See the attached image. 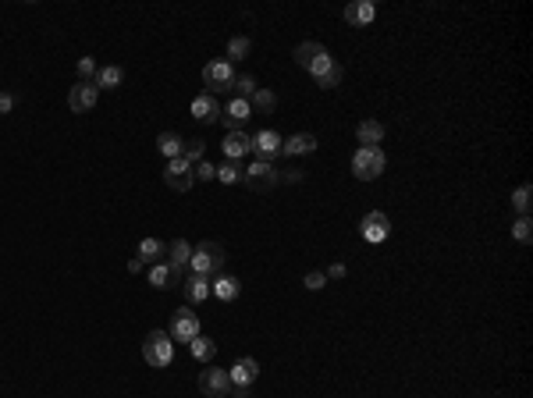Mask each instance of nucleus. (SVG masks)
<instances>
[{
  "label": "nucleus",
  "instance_id": "obj_1",
  "mask_svg": "<svg viewBox=\"0 0 533 398\" xmlns=\"http://www.w3.org/2000/svg\"><path fill=\"white\" fill-rule=\"evenodd\" d=\"M224 246L221 242H200L192 246V256H189V267L192 274H203V278H217L224 271Z\"/></svg>",
  "mask_w": 533,
  "mask_h": 398
},
{
  "label": "nucleus",
  "instance_id": "obj_2",
  "mask_svg": "<svg viewBox=\"0 0 533 398\" xmlns=\"http://www.w3.org/2000/svg\"><path fill=\"white\" fill-rule=\"evenodd\" d=\"M384 150L381 146H359L356 150V157H352V174L359 178V182H373V178H381L384 174Z\"/></svg>",
  "mask_w": 533,
  "mask_h": 398
},
{
  "label": "nucleus",
  "instance_id": "obj_3",
  "mask_svg": "<svg viewBox=\"0 0 533 398\" xmlns=\"http://www.w3.org/2000/svg\"><path fill=\"white\" fill-rule=\"evenodd\" d=\"M143 360L150 363V367H171V360H175V342H171V335L167 331H150L146 338H143Z\"/></svg>",
  "mask_w": 533,
  "mask_h": 398
},
{
  "label": "nucleus",
  "instance_id": "obj_4",
  "mask_svg": "<svg viewBox=\"0 0 533 398\" xmlns=\"http://www.w3.org/2000/svg\"><path fill=\"white\" fill-rule=\"evenodd\" d=\"M277 182H281V174L274 171V164L253 160L249 167H242V185H246L249 192H270Z\"/></svg>",
  "mask_w": 533,
  "mask_h": 398
},
{
  "label": "nucleus",
  "instance_id": "obj_5",
  "mask_svg": "<svg viewBox=\"0 0 533 398\" xmlns=\"http://www.w3.org/2000/svg\"><path fill=\"white\" fill-rule=\"evenodd\" d=\"M203 82H207V93H210V96L232 93V85H235V68H232L228 61H210V64L203 68Z\"/></svg>",
  "mask_w": 533,
  "mask_h": 398
},
{
  "label": "nucleus",
  "instance_id": "obj_6",
  "mask_svg": "<svg viewBox=\"0 0 533 398\" xmlns=\"http://www.w3.org/2000/svg\"><path fill=\"white\" fill-rule=\"evenodd\" d=\"M359 235H363L370 246L384 242V239L391 235V221H388V214H381V210H370V214L359 221Z\"/></svg>",
  "mask_w": 533,
  "mask_h": 398
},
{
  "label": "nucleus",
  "instance_id": "obj_7",
  "mask_svg": "<svg viewBox=\"0 0 533 398\" xmlns=\"http://www.w3.org/2000/svg\"><path fill=\"white\" fill-rule=\"evenodd\" d=\"M309 75L320 82V89H334V85L341 82V64H338L331 53H324V57H316V61L309 64Z\"/></svg>",
  "mask_w": 533,
  "mask_h": 398
},
{
  "label": "nucleus",
  "instance_id": "obj_8",
  "mask_svg": "<svg viewBox=\"0 0 533 398\" xmlns=\"http://www.w3.org/2000/svg\"><path fill=\"white\" fill-rule=\"evenodd\" d=\"M249 117H253V107H249V100H228V107H221V121H224V128L228 132H242L246 125H249Z\"/></svg>",
  "mask_w": 533,
  "mask_h": 398
},
{
  "label": "nucleus",
  "instance_id": "obj_9",
  "mask_svg": "<svg viewBox=\"0 0 533 398\" xmlns=\"http://www.w3.org/2000/svg\"><path fill=\"white\" fill-rule=\"evenodd\" d=\"M192 164H185L182 157L178 160H167V167H164V185L167 189H175V192H189L192 189Z\"/></svg>",
  "mask_w": 533,
  "mask_h": 398
},
{
  "label": "nucleus",
  "instance_id": "obj_10",
  "mask_svg": "<svg viewBox=\"0 0 533 398\" xmlns=\"http://www.w3.org/2000/svg\"><path fill=\"white\" fill-rule=\"evenodd\" d=\"M167 335H171V342H192V338L200 335V317H196L192 310H175Z\"/></svg>",
  "mask_w": 533,
  "mask_h": 398
},
{
  "label": "nucleus",
  "instance_id": "obj_11",
  "mask_svg": "<svg viewBox=\"0 0 533 398\" xmlns=\"http://www.w3.org/2000/svg\"><path fill=\"white\" fill-rule=\"evenodd\" d=\"M281 146H284V139H281L277 132H270V128L253 135V153H257V160H264V164H274V160L281 157Z\"/></svg>",
  "mask_w": 533,
  "mask_h": 398
},
{
  "label": "nucleus",
  "instance_id": "obj_12",
  "mask_svg": "<svg viewBox=\"0 0 533 398\" xmlns=\"http://www.w3.org/2000/svg\"><path fill=\"white\" fill-rule=\"evenodd\" d=\"M200 392L207 398H228V392H232L228 370H203L200 374Z\"/></svg>",
  "mask_w": 533,
  "mask_h": 398
},
{
  "label": "nucleus",
  "instance_id": "obj_13",
  "mask_svg": "<svg viewBox=\"0 0 533 398\" xmlns=\"http://www.w3.org/2000/svg\"><path fill=\"white\" fill-rule=\"evenodd\" d=\"M96 96H100V89H96L93 82H78V85H71V93H68V107H71V114H86V110H93V107H96Z\"/></svg>",
  "mask_w": 533,
  "mask_h": 398
},
{
  "label": "nucleus",
  "instance_id": "obj_14",
  "mask_svg": "<svg viewBox=\"0 0 533 398\" xmlns=\"http://www.w3.org/2000/svg\"><path fill=\"white\" fill-rule=\"evenodd\" d=\"M192 117L200 121V125H214V121H221V103H217V96H210V93H200L196 100H192Z\"/></svg>",
  "mask_w": 533,
  "mask_h": 398
},
{
  "label": "nucleus",
  "instance_id": "obj_15",
  "mask_svg": "<svg viewBox=\"0 0 533 398\" xmlns=\"http://www.w3.org/2000/svg\"><path fill=\"white\" fill-rule=\"evenodd\" d=\"M189 256H192V246H189L185 239H175V242L167 246V260H164V263L171 267L175 278H182V274L189 271Z\"/></svg>",
  "mask_w": 533,
  "mask_h": 398
},
{
  "label": "nucleus",
  "instance_id": "obj_16",
  "mask_svg": "<svg viewBox=\"0 0 533 398\" xmlns=\"http://www.w3.org/2000/svg\"><path fill=\"white\" fill-rule=\"evenodd\" d=\"M228 377H232V388H249V384L260 377V363H257L253 356H242V360L228 370Z\"/></svg>",
  "mask_w": 533,
  "mask_h": 398
},
{
  "label": "nucleus",
  "instance_id": "obj_17",
  "mask_svg": "<svg viewBox=\"0 0 533 398\" xmlns=\"http://www.w3.org/2000/svg\"><path fill=\"white\" fill-rule=\"evenodd\" d=\"M221 150H224V160H242L246 153H253V135H246V132H228L224 142H221Z\"/></svg>",
  "mask_w": 533,
  "mask_h": 398
},
{
  "label": "nucleus",
  "instance_id": "obj_18",
  "mask_svg": "<svg viewBox=\"0 0 533 398\" xmlns=\"http://www.w3.org/2000/svg\"><path fill=\"white\" fill-rule=\"evenodd\" d=\"M135 260H139V263H150V267L164 263V260H167V242H160V239H143V242L135 246Z\"/></svg>",
  "mask_w": 533,
  "mask_h": 398
},
{
  "label": "nucleus",
  "instance_id": "obj_19",
  "mask_svg": "<svg viewBox=\"0 0 533 398\" xmlns=\"http://www.w3.org/2000/svg\"><path fill=\"white\" fill-rule=\"evenodd\" d=\"M210 295H217L221 303H232V299L242 295V281H239L235 274H217V278L210 281Z\"/></svg>",
  "mask_w": 533,
  "mask_h": 398
},
{
  "label": "nucleus",
  "instance_id": "obj_20",
  "mask_svg": "<svg viewBox=\"0 0 533 398\" xmlns=\"http://www.w3.org/2000/svg\"><path fill=\"white\" fill-rule=\"evenodd\" d=\"M341 18H345L348 25H370V21L377 18V4H370V0H356V4H348V7L341 11Z\"/></svg>",
  "mask_w": 533,
  "mask_h": 398
},
{
  "label": "nucleus",
  "instance_id": "obj_21",
  "mask_svg": "<svg viewBox=\"0 0 533 398\" xmlns=\"http://www.w3.org/2000/svg\"><path fill=\"white\" fill-rule=\"evenodd\" d=\"M313 150H316V135H309V132H299V135L284 139V146H281V157H302V153H313Z\"/></svg>",
  "mask_w": 533,
  "mask_h": 398
},
{
  "label": "nucleus",
  "instance_id": "obj_22",
  "mask_svg": "<svg viewBox=\"0 0 533 398\" xmlns=\"http://www.w3.org/2000/svg\"><path fill=\"white\" fill-rule=\"evenodd\" d=\"M182 292H185L189 303H203V299L210 295V278H203V274H189V281L182 285Z\"/></svg>",
  "mask_w": 533,
  "mask_h": 398
},
{
  "label": "nucleus",
  "instance_id": "obj_23",
  "mask_svg": "<svg viewBox=\"0 0 533 398\" xmlns=\"http://www.w3.org/2000/svg\"><path fill=\"white\" fill-rule=\"evenodd\" d=\"M324 53H327V46H324V43H299L291 57H295V64H299V68H306V71H309V64H313L316 57H324Z\"/></svg>",
  "mask_w": 533,
  "mask_h": 398
},
{
  "label": "nucleus",
  "instance_id": "obj_24",
  "mask_svg": "<svg viewBox=\"0 0 533 398\" xmlns=\"http://www.w3.org/2000/svg\"><path fill=\"white\" fill-rule=\"evenodd\" d=\"M189 352H192V360H200V363H210V360L217 356V342H210L207 335H196V338L189 342Z\"/></svg>",
  "mask_w": 533,
  "mask_h": 398
},
{
  "label": "nucleus",
  "instance_id": "obj_25",
  "mask_svg": "<svg viewBox=\"0 0 533 398\" xmlns=\"http://www.w3.org/2000/svg\"><path fill=\"white\" fill-rule=\"evenodd\" d=\"M121 78H125V71H121L118 64H107V68H100V71H96L93 85H96V89H118V85H121Z\"/></svg>",
  "mask_w": 533,
  "mask_h": 398
},
{
  "label": "nucleus",
  "instance_id": "obj_26",
  "mask_svg": "<svg viewBox=\"0 0 533 398\" xmlns=\"http://www.w3.org/2000/svg\"><path fill=\"white\" fill-rule=\"evenodd\" d=\"M178 281H182V278H175L167 263H157V267L150 271V285H153L157 292H167V288H175Z\"/></svg>",
  "mask_w": 533,
  "mask_h": 398
},
{
  "label": "nucleus",
  "instance_id": "obj_27",
  "mask_svg": "<svg viewBox=\"0 0 533 398\" xmlns=\"http://www.w3.org/2000/svg\"><path fill=\"white\" fill-rule=\"evenodd\" d=\"M356 135H359L363 146H377V142L384 139V125H381V121H359Z\"/></svg>",
  "mask_w": 533,
  "mask_h": 398
},
{
  "label": "nucleus",
  "instance_id": "obj_28",
  "mask_svg": "<svg viewBox=\"0 0 533 398\" xmlns=\"http://www.w3.org/2000/svg\"><path fill=\"white\" fill-rule=\"evenodd\" d=\"M249 53H253V39L249 36H232L228 39V64L232 61H246Z\"/></svg>",
  "mask_w": 533,
  "mask_h": 398
},
{
  "label": "nucleus",
  "instance_id": "obj_29",
  "mask_svg": "<svg viewBox=\"0 0 533 398\" xmlns=\"http://www.w3.org/2000/svg\"><path fill=\"white\" fill-rule=\"evenodd\" d=\"M157 146H160V153H164L167 160H178V157H182V135H175V132H160V135H157Z\"/></svg>",
  "mask_w": 533,
  "mask_h": 398
},
{
  "label": "nucleus",
  "instance_id": "obj_30",
  "mask_svg": "<svg viewBox=\"0 0 533 398\" xmlns=\"http://www.w3.org/2000/svg\"><path fill=\"white\" fill-rule=\"evenodd\" d=\"M207 153V142L203 139H182V160L185 164H200Z\"/></svg>",
  "mask_w": 533,
  "mask_h": 398
},
{
  "label": "nucleus",
  "instance_id": "obj_31",
  "mask_svg": "<svg viewBox=\"0 0 533 398\" xmlns=\"http://www.w3.org/2000/svg\"><path fill=\"white\" fill-rule=\"evenodd\" d=\"M249 107H253V114H257V110H260V114H274L277 96H274L270 89H257V93H253V100H249Z\"/></svg>",
  "mask_w": 533,
  "mask_h": 398
},
{
  "label": "nucleus",
  "instance_id": "obj_32",
  "mask_svg": "<svg viewBox=\"0 0 533 398\" xmlns=\"http://www.w3.org/2000/svg\"><path fill=\"white\" fill-rule=\"evenodd\" d=\"M260 85H257V78L253 75H235V85H232V93H235V100H253V93H257Z\"/></svg>",
  "mask_w": 533,
  "mask_h": 398
},
{
  "label": "nucleus",
  "instance_id": "obj_33",
  "mask_svg": "<svg viewBox=\"0 0 533 398\" xmlns=\"http://www.w3.org/2000/svg\"><path fill=\"white\" fill-rule=\"evenodd\" d=\"M217 182H224V185L242 182V164H239V160H224V164L217 167Z\"/></svg>",
  "mask_w": 533,
  "mask_h": 398
},
{
  "label": "nucleus",
  "instance_id": "obj_34",
  "mask_svg": "<svg viewBox=\"0 0 533 398\" xmlns=\"http://www.w3.org/2000/svg\"><path fill=\"white\" fill-rule=\"evenodd\" d=\"M530 196H533L530 185H519V189L512 192V210H516L519 217H530Z\"/></svg>",
  "mask_w": 533,
  "mask_h": 398
},
{
  "label": "nucleus",
  "instance_id": "obj_35",
  "mask_svg": "<svg viewBox=\"0 0 533 398\" xmlns=\"http://www.w3.org/2000/svg\"><path fill=\"white\" fill-rule=\"evenodd\" d=\"M512 239H516V242H523V246L530 242V239H533V221H530V217H516V221H512Z\"/></svg>",
  "mask_w": 533,
  "mask_h": 398
},
{
  "label": "nucleus",
  "instance_id": "obj_36",
  "mask_svg": "<svg viewBox=\"0 0 533 398\" xmlns=\"http://www.w3.org/2000/svg\"><path fill=\"white\" fill-rule=\"evenodd\" d=\"M75 71H78V82H93L100 68H96V61H93V57H82V61L75 64Z\"/></svg>",
  "mask_w": 533,
  "mask_h": 398
},
{
  "label": "nucleus",
  "instance_id": "obj_37",
  "mask_svg": "<svg viewBox=\"0 0 533 398\" xmlns=\"http://www.w3.org/2000/svg\"><path fill=\"white\" fill-rule=\"evenodd\" d=\"M192 178L210 182V178H217V167H214V164H207V160H200V164H192Z\"/></svg>",
  "mask_w": 533,
  "mask_h": 398
},
{
  "label": "nucleus",
  "instance_id": "obj_38",
  "mask_svg": "<svg viewBox=\"0 0 533 398\" xmlns=\"http://www.w3.org/2000/svg\"><path fill=\"white\" fill-rule=\"evenodd\" d=\"M302 285H306L309 292H320V288L327 285V274H320V271H309V274L302 278Z\"/></svg>",
  "mask_w": 533,
  "mask_h": 398
},
{
  "label": "nucleus",
  "instance_id": "obj_39",
  "mask_svg": "<svg viewBox=\"0 0 533 398\" xmlns=\"http://www.w3.org/2000/svg\"><path fill=\"white\" fill-rule=\"evenodd\" d=\"M14 110V96L11 93H0V114H11Z\"/></svg>",
  "mask_w": 533,
  "mask_h": 398
},
{
  "label": "nucleus",
  "instance_id": "obj_40",
  "mask_svg": "<svg viewBox=\"0 0 533 398\" xmlns=\"http://www.w3.org/2000/svg\"><path fill=\"white\" fill-rule=\"evenodd\" d=\"M345 274H348L345 263H331V267H327V278H345Z\"/></svg>",
  "mask_w": 533,
  "mask_h": 398
},
{
  "label": "nucleus",
  "instance_id": "obj_41",
  "mask_svg": "<svg viewBox=\"0 0 533 398\" xmlns=\"http://www.w3.org/2000/svg\"><path fill=\"white\" fill-rule=\"evenodd\" d=\"M228 395H232V398H249V388H232Z\"/></svg>",
  "mask_w": 533,
  "mask_h": 398
}]
</instances>
